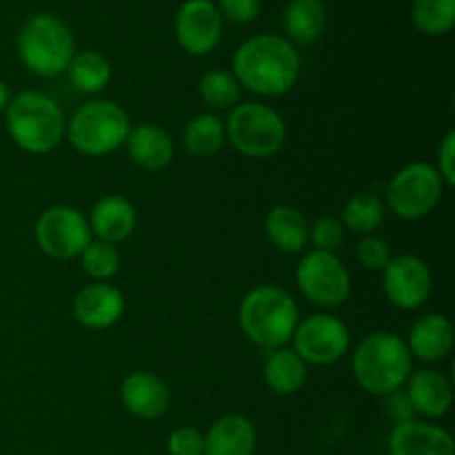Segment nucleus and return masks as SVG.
Wrapping results in <instances>:
<instances>
[{"mask_svg":"<svg viewBox=\"0 0 455 455\" xmlns=\"http://www.w3.org/2000/svg\"><path fill=\"white\" fill-rule=\"evenodd\" d=\"M120 400L132 416L158 420L172 407V394L163 378L149 371H133L120 385Z\"/></svg>","mask_w":455,"mask_h":455,"instance_id":"15","label":"nucleus"},{"mask_svg":"<svg viewBox=\"0 0 455 455\" xmlns=\"http://www.w3.org/2000/svg\"><path fill=\"white\" fill-rule=\"evenodd\" d=\"M256 447V427L238 413L218 418L204 434V455H253Z\"/></svg>","mask_w":455,"mask_h":455,"instance_id":"19","label":"nucleus"},{"mask_svg":"<svg viewBox=\"0 0 455 455\" xmlns=\"http://www.w3.org/2000/svg\"><path fill=\"white\" fill-rule=\"evenodd\" d=\"M124 147L132 163L145 172H163L173 160V142L169 133L149 123L132 127Z\"/></svg>","mask_w":455,"mask_h":455,"instance_id":"21","label":"nucleus"},{"mask_svg":"<svg viewBox=\"0 0 455 455\" xmlns=\"http://www.w3.org/2000/svg\"><path fill=\"white\" fill-rule=\"evenodd\" d=\"M355 258L364 269L382 271L391 260V247L387 240L378 238V235H364L355 247Z\"/></svg>","mask_w":455,"mask_h":455,"instance_id":"32","label":"nucleus"},{"mask_svg":"<svg viewBox=\"0 0 455 455\" xmlns=\"http://www.w3.org/2000/svg\"><path fill=\"white\" fill-rule=\"evenodd\" d=\"M391 455H455V443L447 429L420 420L394 427L389 435Z\"/></svg>","mask_w":455,"mask_h":455,"instance_id":"16","label":"nucleus"},{"mask_svg":"<svg viewBox=\"0 0 455 455\" xmlns=\"http://www.w3.org/2000/svg\"><path fill=\"white\" fill-rule=\"evenodd\" d=\"M327 27V7L323 0H289L284 7V31L289 43L311 44Z\"/></svg>","mask_w":455,"mask_h":455,"instance_id":"23","label":"nucleus"},{"mask_svg":"<svg viewBox=\"0 0 455 455\" xmlns=\"http://www.w3.org/2000/svg\"><path fill=\"white\" fill-rule=\"evenodd\" d=\"M124 296L109 283H92L80 289L74 298V318L92 331L109 329L123 318Z\"/></svg>","mask_w":455,"mask_h":455,"instance_id":"14","label":"nucleus"},{"mask_svg":"<svg viewBox=\"0 0 455 455\" xmlns=\"http://www.w3.org/2000/svg\"><path fill=\"white\" fill-rule=\"evenodd\" d=\"M9 100H12V92H9V87H7V83H4V80H0V114H4Z\"/></svg>","mask_w":455,"mask_h":455,"instance_id":"37","label":"nucleus"},{"mask_svg":"<svg viewBox=\"0 0 455 455\" xmlns=\"http://www.w3.org/2000/svg\"><path fill=\"white\" fill-rule=\"evenodd\" d=\"M438 173L443 178L444 185L453 187L455 185V132L444 133V138L440 140L438 147Z\"/></svg>","mask_w":455,"mask_h":455,"instance_id":"35","label":"nucleus"},{"mask_svg":"<svg viewBox=\"0 0 455 455\" xmlns=\"http://www.w3.org/2000/svg\"><path fill=\"white\" fill-rule=\"evenodd\" d=\"M227 140L225 120L216 114H200L187 123L182 132L185 151L194 158H213Z\"/></svg>","mask_w":455,"mask_h":455,"instance_id":"25","label":"nucleus"},{"mask_svg":"<svg viewBox=\"0 0 455 455\" xmlns=\"http://www.w3.org/2000/svg\"><path fill=\"white\" fill-rule=\"evenodd\" d=\"M296 284L314 305L333 309L349 300L351 274L336 253L309 251L296 267Z\"/></svg>","mask_w":455,"mask_h":455,"instance_id":"9","label":"nucleus"},{"mask_svg":"<svg viewBox=\"0 0 455 455\" xmlns=\"http://www.w3.org/2000/svg\"><path fill=\"white\" fill-rule=\"evenodd\" d=\"M4 127L22 151L34 156L49 154L65 138V114L47 93L20 92L4 109Z\"/></svg>","mask_w":455,"mask_h":455,"instance_id":"4","label":"nucleus"},{"mask_svg":"<svg viewBox=\"0 0 455 455\" xmlns=\"http://www.w3.org/2000/svg\"><path fill=\"white\" fill-rule=\"evenodd\" d=\"M385 200L376 194H355L342 209V225L345 229L360 235H371L385 220Z\"/></svg>","mask_w":455,"mask_h":455,"instance_id":"27","label":"nucleus"},{"mask_svg":"<svg viewBox=\"0 0 455 455\" xmlns=\"http://www.w3.org/2000/svg\"><path fill=\"white\" fill-rule=\"evenodd\" d=\"M345 225L338 218L324 216L309 227V243H314L315 251L336 253L345 243Z\"/></svg>","mask_w":455,"mask_h":455,"instance_id":"31","label":"nucleus"},{"mask_svg":"<svg viewBox=\"0 0 455 455\" xmlns=\"http://www.w3.org/2000/svg\"><path fill=\"white\" fill-rule=\"evenodd\" d=\"M80 262L89 278L96 283H107L114 278L120 269V253L116 244L102 243V240H92L83 253H80Z\"/></svg>","mask_w":455,"mask_h":455,"instance_id":"30","label":"nucleus"},{"mask_svg":"<svg viewBox=\"0 0 455 455\" xmlns=\"http://www.w3.org/2000/svg\"><path fill=\"white\" fill-rule=\"evenodd\" d=\"M411 18L420 34H449L455 22V0H413Z\"/></svg>","mask_w":455,"mask_h":455,"instance_id":"28","label":"nucleus"},{"mask_svg":"<svg viewBox=\"0 0 455 455\" xmlns=\"http://www.w3.org/2000/svg\"><path fill=\"white\" fill-rule=\"evenodd\" d=\"M407 398L413 411L425 418L447 416L453 404L451 382L435 369H420L407 380Z\"/></svg>","mask_w":455,"mask_h":455,"instance_id":"20","label":"nucleus"},{"mask_svg":"<svg viewBox=\"0 0 455 455\" xmlns=\"http://www.w3.org/2000/svg\"><path fill=\"white\" fill-rule=\"evenodd\" d=\"M132 132L127 111L114 100H92L80 107L67 123L69 145L83 156H107L123 147Z\"/></svg>","mask_w":455,"mask_h":455,"instance_id":"6","label":"nucleus"},{"mask_svg":"<svg viewBox=\"0 0 455 455\" xmlns=\"http://www.w3.org/2000/svg\"><path fill=\"white\" fill-rule=\"evenodd\" d=\"M291 340L293 351L307 364L327 367L345 358L351 345V333L349 327L336 315L315 314L298 323Z\"/></svg>","mask_w":455,"mask_h":455,"instance_id":"11","label":"nucleus"},{"mask_svg":"<svg viewBox=\"0 0 455 455\" xmlns=\"http://www.w3.org/2000/svg\"><path fill=\"white\" fill-rule=\"evenodd\" d=\"M309 227L305 213L291 204H278L265 220L267 238L284 253H302L309 247Z\"/></svg>","mask_w":455,"mask_h":455,"instance_id":"22","label":"nucleus"},{"mask_svg":"<svg viewBox=\"0 0 455 455\" xmlns=\"http://www.w3.org/2000/svg\"><path fill=\"white\" fill-rule=\"evenodd\" d=\"M387 413H389L391 420H394L395 425L413 420V416H416V411H413L411 403H409L407 394H404L403 389L395 391V394L387 395Z\"/></svg>","mask_w":455,"mask_h":455,"instance_id":"36","label":"nucleus"},{"mask_svg":"<svg viewBox=\"0 0 455 455\" xmlns=\"http://www.w3.org/2000/svg\"><path fill=\"white\" fill-rule=\"evenodd\" d=\"M444 182L429 163H411L400 169L387 187V204L403 220H422L443 200Z\"/></svg>","mask_w":455,"mask_h":455,"instance_id":"8","label":"nucleus"},{"mask_svg":"<svg viewBox=\"0 0 455 455\" xmlns=\"http://www.w3.org/2000/svg\"><path fill=\"white\" fill-rule=\"evenodd\" d=\"M169 455H204V434L196 427H180L167 438Z\"/></svg>","mask_w":455,"mask_h":455,"instance_id":"33","label":"nucleus"},{"mask_svg":"<svg viewBox=\"0 0 455 455\" xmlns=\"http://www.w3.org/2000/svg\"><path fill=\"white\" fill-rule=\"evenodd\" d=\"M176 40L191 56H207L218 47L222 36V16L209 0H187L173 22Z\"/></svg>","mask_w":455,"mask_h":455,"instance_id":"13","label":"nucleus"},{"mask_svg":"<svg viewBox=\"0 0 455 455\" xmlns=\"http://www.w3.org/2000/svg\"><path fill=\"white\" fill-rule=\"evenodd\" d=\"M260 0H220L218 12L234 25H249L260 16Z\"/></svg>","mask_w":455,"mask_h":455,"instance_id":"34","label":"nucleus"},{"mask_svg":"<svg viewBox=\"0 0 455 455\" xmlns=\"http://www.w3.org/2000/svg\"><path fill=\"white\" fill-rule=\"evenodd\" d=\"M18 58L36 76L53 78L65 74L76 53L74 34L52 13H36L27 18L16 36Z\"/></svg>","mask_w":455,"mask_h":455,"instance_id":"5","label":"nucleus"},{"mask_svg":"<svg viewBox=\"0 0 455 455\" xmlns=\"http://www.w3.org/2000/svg\"><path fill=\"white\" fill-rule=\"evenodd\" d=\"M307 380V363L293 349L269 351L265 360V382L274 394L293 395Z\"/></svg>","mask_w":455,"mask_h":455,"instance_id":"24","label":"nucleus"},{"mask_svg":"<svg viewBox=\"0 0 455 455\" xmlns=\"http://www.w3.org/2000/svg\"><path fill=\"white\" fill-rule=\"evenodd\" d=\"M234 76L240 87L258 96H284L291 92L300 76V56L296 44L275 34L249 38L234 53Z\"/></svg>","mask_w":455,"mask_h":455,"instance_id":"1","label":"nucleus"},{"mask_svg":"<svg viewBox=\"0 0 455 455\" xmlns=\"http://www.w3.org/2000/svg\"><path fill=\"white\" fill-rule=\"evenodd\" d=\"M300 315L293 296L274 284L251 289L238 307V324L244 336L262 349H280L291 340Z\"/></svg>","mask_w":455,"mask_h":455,"instance_id":"2","label":"nucleus"},{"mask_svg":"<svg viewBox=\"0 0 455 455\" xmlns=\"http://www.w3.org/2000/svg\"><path fill=\"white\" fill-rule=\"evenodd\" d=\"M411 363L413 358L403 338L391 331H376L360 342L351 367L360 389L387 398L407 385Z\"/></svg>","mask_w":455,"mask_h":455,"instance_id":"3","label":"nucleus"},{"mask_svg":"<svg viewBox=\"0 0 455 455\" xmlns=\"http://www.w3.org/2000/svg\"><path fill=\"white\" fill-rule=\"evenodd\" d=\"M198 92L204 105L212 109H234L235 105H240V83L229 71H207L200 78Z\"/></svg>","mask_w":455,"mask_h":455,"instance_id":"29","label":"nucleus"},{"mask_svg":"<svg viewBox=\"0 0 455 455\" xmlns=\"http://www.w3.org/2000/svg\"><path fill=\"white\" fill-rule=\"evenodd\" d=\"M34 234L40 251L56 260L78 258L93 240L87 218L69 204H53L44 209L36 220Z\"/></svg>","mask_w":455,"mask_h":455,"instance_id":"10","label":"nucleus"},{"mask_svg":"<svg viewBox=\"0 0 455 455\" xmlns=\"http://www.w3.org/2000/svg\"><path fill=\"white\" fill-rule=\"evenodd\" d=\"M382 289L391 305L403 311H413L429 300L434 278L422 258L404 253L391 258L389 265L382 269Z\"/></svg>","mask_w":455,"mask_h":455,"instance_id":"12","label":"nucleus"},{"mask_svg":"<svg viewBox=\"0 0 455 455\" xmlns=\"http://www.w3.org/2000/svg\"><path fill=\"white\" fill-rule=\"evenodd\" d=\"M136 225L138 213L132 200L116 194L98 200L92 209V216H89L92 235H96V240H102V243L109 244H118L123 240H127L136 231Z\"/></svg>","mask_w":455,"mask_h":455,"instance_id":"17","label":"nucleus"},{"mask_svg":"<svg viewBox=\"0 0 455 455\" xmlns=\"http://www.w3.org/2000/svg\"><path fill=\"white\" fill-rule=\"evenodd\" d=\"M453 340L455 331L447 315L425 314L411 324L407 349L411 358L422 360V363H438L451 354Z\"/></svg>","mask_w":455,"mask_h":455,"instance_id":"18","label":"nucleus"},{"mask_svg":"<svg viewBox=\"0 0 455 455\" xmlns=\"http://www.w3.org/2000/svg\"><path fill=\"white\" fill-rule=\"evenodd\" d=\"M225 129L227 140L247 158H271L287 140V124L283 116L260 102L235 105L227 118Z\"/></svg>","mask_w":455,"mask_h":455,"instance_id":"7","label":"nucleus"},{"mask_svg":"<svg viewBox=\"0 0 455 455\" xmlns=\"http://www.w3.org/2000/svg\"><path fill=\"white\" fill-rule=\"evenodd\" d=\"M67 76H69L71 87L78 92L98 93L109 84L111 65L102 53L87 49V52L74 53L67 67Z\"/></svg>","mask_w":455,"mask_h":455,"instance_id":"26","label":"nucleus"}]
</instances>
